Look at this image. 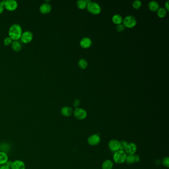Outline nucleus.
<instances>
[{"label":"nucleus","mask_w":169,"mask_h":169,"mask_svg":"<svg viewBox=\"0 0 169 169\" xmlns=\"http://www.w3.org/2000/svg\"><path fill=\"white\" fill-rule=\"evenodd\" d=\"M1 144H0V151H1Z\"/></svg>","instance_id":"35"},{"label":"nucleus","mask_w":169,"mask_h":169,"mask_svg":"<svg viewBox=\"0 0 169 169\" xmlns=\"http://www.w3.org/2000/svg\"><path fill=\"white\" fill-rule=\"evenodd\" d=\"M11 45L12 49L15 51H19L22 48V45L19 41L13 40Z\"/></svg>","instance_id":"16"},{"label":"nucleus","mask_w":169,"mask_h":169,"mask_svg":"<svg viewBox=\"0 0 169 169\" xmlns=\"http://www.w3.org/2000/svg\"><path fill=\"white\" fill-rule=\"evenodd\" d=\"M74 116L77 120H82L87 117V113L85 110L81 108H76L74 110Z\"/></svg>","instance_id":"6"},{"label":"nucleus","mask_w":169,"mask_h":169,"mask_svg":"<svg viewBox=\"0 0 169 169\" xmlns=\"http://www.w3.org/2000/svg\"><path fill=\"white\" fill-rule=\"evenodd\" d=\"M87 65H88V64H87V61L84 59H81L78 62V66L82 69H84L86 68Z\"/></svg>","instance_id":"23"},{"label":"nucleus","mask_w":169,"mask_h":169,"mask_svg":"<svg viewBox=\"0 0 169 169\" xmlns=\"http://www.w3.org/2000/svg\"><path fill=\"white\" fill-rule=\"evenodd\" d=\"M52 6L48 2H45L42 3L39 7V11L44 14H46L51 11Z\"/></svg>","instance_id":"12"},{"label":"nucleus","mask_w":169,"mask_h":169,"mask_svg":"<svg viewBox=\"0 0 169 169\" xmlns=\"http://www.w3.org/2000/svg\"><path fill=\"white\" fill-rule=\"evenodd\" d=\"M108 146L110 149L115 153V152L120 150V142L116 139H112L110 141Z\"/></svg>","instance_id":"9"},{"label":"nucleus","mask_w":169,"mask_h":169,"mask_svg":"<svg viewBox=\"0 0 169 169\" xmlns=\"http://www.w3.org/2000/svg\"><path fill=\"white\" fill-rule=\"evenodd\" d=\"M134 162H139L140 160V157L138 155H134Z\"/></svg>","instance_id":"31"},{"label":"nucleus","mask_w":169,"mask_h":169,"mask_svg":"<svg viewBox=\"0 0 169 169\" xmlns=\"http://www.w3.org/2000/svg\"><path fill=\"white\" fill-rule=\"evenodd\" d=\"M11 169H26L24 162L20 160H16L13 162Z\"/></svg>","instance_id":"11"},{"label":"nucleus","mask_w":169,"mask_h":169,"mask_svg":"<svg viewBox=\"0 0 169 169\" xmlns=\"http://www.w3.org/2000/svg\"><path fill=\"white\" fill-rule=\"evenodd\" d=\"M112 21L115 24H122L123 20L121 16L119 15H115L113 16L112 18Z\"/></svg>","instance_id":"19"},{"label":"nucleus","mask_w":169,"mask_h":169,"mask_svg":"<svg viewBox=\"0 0 169 169\" xmlns=\"http://www.w3.org/2000/svg\"><path fill=\"white\" fill-rule=\"evenodd\" d=\"M165 7H166V9L169 11V1H168L167 2L165 3Z\"/></svg>","instance_id":"34"},{"label":"nucleus","mask_w":169,"mask_h":169,"mask_svg":"<svg viewBox=\"0 0 169 169\" xmlns=\"http://www.w3.org/2000/svg\"><path fill=\"white\" fill-rule=\"evenodd\" d=\"M148 6H149V8L152 11H157L159 8V4L157 2H156V1H151L149 3Z\"/></svg>","instance_id":"18"},{"label":"nucleus","mask_w":169,"mask_h":169,"mask_svg":"<svg viewBox=\"0 0 169 169\" xmlns=\"http://www.w3.org/2000/svg\"><path fill=\"white\" fill-rule=\"evenodd\" d=\"M80 45L82 48H88L92 45V41L89 38L84 37L81 40Z\"/></svg>","instance_id":"14"},{"label":"nucleus","mask_w":169,"mask_h":169,"mask_svg":"<svg viewBox=\"0 0 169 169\" xmlns=\"http://www.w3.org/2000/svg\"><path fill=\"white\" fill-rule=\"evenodd\" d=\"M13 41V39L10 36H8L4 39V44L5 45H10V44H11Z\"/></svg>","instance_id":"25"},{"label":"nucleus","mask_w":169,"mask_h":169,"mask_svg":"<svg viewBox=\"0 0 169 169\" xmlns=\"http://www.w3.org/2000/svg\"><path fill=\"white\" fill-rule=\"evenodd\" d=\"M125 152L128 155H134L137 150V146L134 143L131 142L127 144L125 149Z\"/></svg>","instance_id":"10"},{"label":"nucleus","mask_w":169,"mask_h":169,"mask_svg":"<svg viewBox=\"0 0 169 169\" xmlns=\"http://www.w3.org/2000/svg\"><path fill=\"white\" fill-rule=\"evenodd\" d=\"M124 25L127 28H132L136 24L135 18L132 16H129L124 18Z\"/></svg>","instance_id":"4"},{"label":"nucleus","mask_w":169,"mask_h":169,"mask_svg":"<svg viewBox=\"0 0 169 169\" xmlns=\"http://www.w3.org/2000/svg\"><path fill=\"white\" fill-rule=\"evenodd\" d=\"M100 137L99 135L94 134L91 135L88 139V144L91 146H96L98 145L100 142Z\"/></svg>","instance_id":"8"},{"label":"nucleus","mask_w":169,"mask_h":169,"mask_svg":"<svg viewBox=\"0 0 169 169\" xmlns=\"http://www.w3.org/2000/svg\"><path fill=\"white\" fill-rule=\"evenodd\" d=\"M141 2L140 1H139V0L134 1L133 4H132V6L135 9H139V8H140V6H141Z\"/></svg>","instance_id":"24"},{"label":"nucleus","mask_w":169,"mask_h":169,"mask_svg":"<svg viewBox=\"0 0 169 169\" xmlns=\"http://www.w3.org/2000/svg\"><path fill=\"white\" fill-rule=\"evenodd\" d=\"M4 8H5V6H4L3 2L2 1H0V14L3 12Z\"/></svg>","instance_id":"29"},{"label":"nucleus","mask_w":169,"mask_h":169,"mask_svg":"<svg viewBox=\"0 0 169 169\" xmlns=\"http://www.w3.org/2000/svg\"><path fill=\"white\" fill-rule=\"evenodd\" d=\"M33 34L30 31L26 30L23 32L21 37V40L24 43H28L32 40Z\"/></svg>","instance_id":"7"},{"label":"nucleus","mask_w":169,"mask_h":169,"mask_svg":"<svg viewBox=\"0 0 169 169\" xmlns=\"http://www.w3.org/2000/svg\"><path fill=\"white\" fill-rule=\"evenodd\" d=\"M12 163H13V161H11V160H8V161L6 162V163L5 164L7 165V166H8L9 167L11 168V164H12Z\"/></svg>","instance_id":"33"},{"label":"nucleus","mask_w":169,"mask_h":169,"mask_svg":"<svg viewBox=\"0 0 169 169\" xmlns=\"http://www.w3.org/2000/svg\"><path fill=\"white\" fill-rule=\"evenodd\" d=\"M87 9L89 12L94 15H97L101 11L100 5L95 2H90L87 5Z\"/></svg>","instance_id":"3"},{"label":"nucleus","mask_w":169,"mask_h":169,"mask_svg":"<svg viewBox=\"0 0 169 169\" xmlns=\"http://www.w3.org/2000/svg\"><path fill=\"white\" fill-rule=\"evenodd\" d=\"M157 14L160 18H164L166 16V14H167V11H166V9L163 8H159V10H158V12H157Z\"/></svg>","instance_id":"21"},{"label":"nucleus","mask_w":169,"mask_h":169,"mask_svg":"<svg viewBox=\"0 0 169 169\" xmlns=\"http://www.w3.org/2000/svg\"><path fill=\"white\" fill-rule=\"evenodd\" d=\"M61 114L66 117H69L73 114V110L70 107L64 106L61 110Z\"/></svg>","instance_id":"13"},{"label":"nucleus","mask_w":169,"mask_h":169,"mask_svg":"<svg viewBox=\"0 0 169 169\" xmlns=\"http://www.w3.org/2000/svg\"><path fill=\"white\" fill-rule=\"evenodd\" d=\"M81 104V102L79 101L78 99H76V100H75L74 101V106L75 107H78Z\"/></svg>","instance_id":"30"},{"label":"nucleus","mask_w":169,"mask_h":169,"mask_svg":"<svg viewBox=\"0 0 169 169\" xmlns=\"http://www.w3.org/2000/svg\"><path fill=\"white\" fill-rule=\"evenodd\" d=\"M8 160V155L5 152L0 151V165H5Z\"/></svg>","instance_id":"15"},{"label":"nucleus","mask_w":169,"mask_h":169,"mask_svg":"<svg viewBox=\"0 0 169 169\" xmlns=\"http://www.w3.org/2000/svg\"><path fill=\"white\" fill-rule=\"evenodd\" d=\"M126 162L129 164H132L134 163V155H128L126 158Z\"/></svg>","instance_id":"22"},{"label":"nucleus","mask_w":169,"mask_h":169,"mask_svg":"<svg viewBox=\"0 0 169 169\" xmlns=\"http://www.w3.org/2000/svg\"><path fill=\"white\" fill-rule=\"evenodd\" d=\"M127 145V142H126V141L123 140V141H122L120 142V150L124 151Z\"/></svg>","instance_id":"26"},{"label":"nucleus","mask_w":169,"mask_h":169,"mask_svg":"<svg viewBox=\"0 0 169 169\" xmlns=\"http://www.w3.org/2000/svg\"><path fill=\"white\" fill-rule=\"evenodd\" d=\"M87 3L84 0H79L77 2V6L80 9H84L87 6Z\"/></svg>","instance_id":"20"},{"label":"nucleus","mask_w":169,"mask_h":169,"mask_svg":"<svg viewBox=\"0 0 169 169\" xmlns=\"http://www.w3.org/2000/svg\"><path fill=\"white\" fill-rule=\"evenodd\" d=\"M113 167V162L110 160H105L102 165V169H112Z\"/></svg>","instance_id":"17"},{"label":"nucleus","mask_w":169,"mask_h":169,"mask_svg":"<svg viewBox=\"0 0 169 169\" xmlns=\"http://www.w3.org/2000/svg\"><path fill=\"white\" fill-rule=\"evenodd\" d=\"M22 33L23 29L18 23L12 24L8 29V35L13 40H18L21 38Z\"/></svg>","instance_id":"1"},{"label":"nucleus","mask_w":169,"mask_h":169,"mask_svg":"<svg viewBox=\"0 0 169 169\" xmlns=\"http://www.w3.org/2000/svg\"><path fill=\"white\" fill-rule=\"evenodd\" d=\"M163 165L167 168L169 167V158L168 157H165L162 161Z\"/></svg>","instance_id":"27"},{"label":"nucleus","mask_w":169,"mask_h":169,"mask_svg":"<svg viewBox=\"0 0 169 169\" xmlns=\"http://www.w3.org/2000/svg\"><path fill=\"white\" fill-rule=\"evenodd\" d=\"M0 169H11V168L9 167L8 166L5 164L3 165H1V166H0Z\"/></svg>","instance_id":"32"},{"label":"nucleus","mask_w":169,"mask_h":169,"mask_svg":"<svg viewBox=\"0 0 169 169\" xmlns=\"http://www.w3.org/2000/svg\"><path fill=\"white\" fill-rule=\"evenodd\" d=\"M124 24H119L117 27V30L119 32H122L124 30Z\"/></svg>","instance_id":"28"},{"label":"nucleus","mask_w":169,"mask_h":169,"mask_svg":"<svg viewBox=\"0 0 169 169\" xmlns=\"http://www.w3.org/2000/svg\"><path fill=\"white\" fill-rule=\"evenodd\" d=\"M5 8L9 11H14L18 6V2L16 0H5L2 1Z\"/></svg>","instance_id":"5"},{"label":"nucleus","mask_w":169,"mask_h":169,"mask_svg":"<svg viewBox=\"0 0 169 169\" xmlns=\"http://www.w3.org/2000/svg\"><path fill=\"white\" fill-rule=\"evenodd\" d=\"M127 154L124 151L119 150L115 152L113 156V160L117 164H122L126 162Z\"/></svg>","instance_id":"2"}]
</instances>
